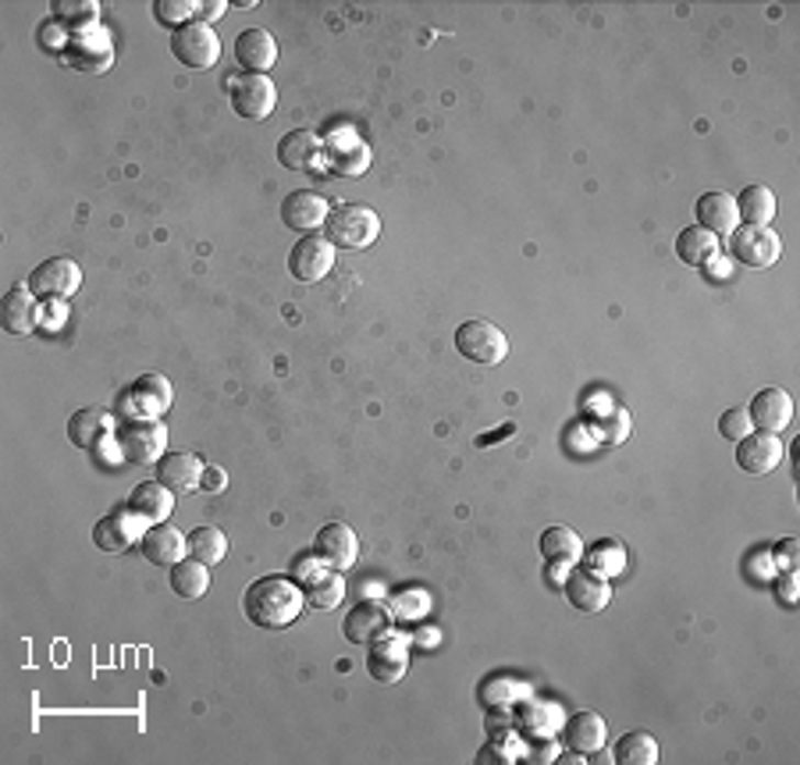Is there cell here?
Instances as JSON below:
<instances>
[{"mask_svg":"<svg viewBox=\"0 0 800 765\" xmlns=\"http://www.w3.org/2000/svg\"><path fill=\"white\" fill-rule=\"evenodd\" d=\"M313 556L331 569H349L359 556V537L349 523H327L313 537Z\"/></svg>","mask_w":800,"mask_h":765,"instance_id":"11","label":"cell"},{"mask_svg":"<svg viewBox=\"0 0 800 765\" xmlns=\"http://www.w3.org/2000/svg\"><path fill=\"white\" fill-rule=\"evenodd\" d=\"M171 588L182 598H203L210 588V574L200 559H182L171 566Z\"/></svg>","mask_w":800,"mask_h":765,"instance_id":"34","label":"cell"},{"mask_svg":"<svg viewBox=\"0 0 800 765\" xmlns=\"http://www.w3.org/2000/svg\"><path fill=\"white\" fill-rule=\"evenodd\" d=\"M0 321L8 335H33L40 324V296H33V289H11L0 307Z\"/></svg>","mask_w":800,"mask_h":765,"instance_id":"21","label":"cell"},{"mask_svg":"<svg viewBox=\"0 0 800 765\" xmlns=\"http://www.w3.org/2000/svg\"><path fill=\"white\" fill-rule=\"evenodd\" d=\"M108 428H111V417L103 413L100 407H86V410H79V413H71V420H68V439H71V445H79V448H93L103 434H108Z\"/></svg>","mask_w":800,"mask_h":765,"instance_id":"29","label":"cell"},{"mask_svg":"<svg viewBox=\"0 0 800 765\" xmlns=\"http://www.w3.org/2000/svg\"><path fill=\"white\" fill-rule=\"evenodd\" d=\"M164 445H168V434H164V424H160V420H154V417L125 420V424L118 428V448H122V456L129 463H135V467L160 463Z\"/></svg>","mask_w":800,"mask_h":765,"instance_id":"4","label":"cell"},{"mask_svg":"<svg viewBox=\"0 0 800 765\" xmlns=\"http://www.w3.org/2000/svg\"><path fill=\"white\" fill-rule=\"evenodd\" d=\"M203 474H207V467L196 453H168L157 463V481L175 495L196 491L203 485Z\"/></svg>","mask_w":800,"mask_h":765,"instance_id":"17","label":"cell"},{"mask_svg":"<svg viewBox=\"0 0 800 765\" xmlns=\"http://www.w3.org/2000/svg\"><path fill=\"white\" fill-rule=\"evenodd\" d=\"M779 602L793 606V569H787V577L779 580Z\"/></svg>","mask_w":800,"mask_h":765,"instance_id":"41","label":"cell"},{"mask_svg":"<svg viewBox=\"0 0 800 765\" xmlns=\"http://www.w3.org/2000/svg\"><path fill=\"white\" fill-rule=\"evenodd\" d=\"M229 89L235 114L246 118V122H264L278 103V89L270 82V75H235Z\"/></svg>","mask_w":800,"mask_h":765,"instance_id":"6","label":"cell"},{"mask_svg":"<svg viewBox=\"0 0 800 765\" xmlns=\"http://www.w3.org/2000/svg\"><path fill=\"white\" fill-rule=\"evenodd\" d=\"M331 214V207L327 200L321 197V192H310V189H299V192H289L281 203V221L289 224L292 232H316V229H324V221Z\"/></svg>","mask_w":800,"mask_h":765,"instance_id":"15","label":"cell"},{"mask_svg":"<svg viewBox=\"0 0 800 765\" xmlns=\"http://www.w3.org/2000/svg\"><path fill=\"white\" fill-rule=\"evenodd\" d=\"M730 253H733V260L744 267H773L782 253V243L773 229H765V224H744V229H733Z\"/></svg>","mask_w":800,"mask_h":765,"instance_id":"7","label":"cell"},{"mask_svg":"<svg viewBox=\"0 0 800 765\" xmlns=\"http://www.w3.org/2000/svg\"><path fill=\"white\" fill-rule=\"evenodd\" d=\"M171 506H175V491H168L160 481H146V485L132 488L125 509L143 523V528H154V523H164V517L171 513Z\"/></svg>","mask_w":800,"mask_h":765,"instance_id":"19","label":"cell"},{"mask_svg":"<svg viewBox=\"0 0 800 765\" xmlns=\"http://www.w3.org/2000/svg\"><path fill=\"white\" fill-rule=\"evenodd\" d=\"M563 591L569 598V606L580 612H601L612 602L609 577L595 574V569H573V574L563 580Z\"/></svg>","mask_w":800,"mask_h":765,"instance_id":"14","label":"cell"},{"mask_svg":"<svg viewBox=\"0 0 800 765\" xmlns=\"http://www.w3.org/2000/svg\"><path fill=\"white\" fill-rule=\"evenodd\" d=\"M54 14H57V25H71V29H79V33H86V25H93L97 22V4L93 0H79V4H71V0H54Z\"/></svg>","mask_w":800,"mask_h":765,"instance_id":"35","label":"cell"},{"mask_svg":"<svg viewBox=\"0 0 800 765\" xmlns=\"http://www.w3.org/2000/svg\"><path fill=\"white\" fill-rule=\"evenodd\" d=\"M563 741L580 755L601 752V744H605V719H601L598 712H577L573 719H566Z\"/></svg>","mask_w":800,"mask_h":765,"instance_id":"22","label":"cell"},{"mask_svg":"<svg viewBox=\"0 0 800 765\" xmlns=\"http://www.w3.org/2000/svg\"><path fill=\"white\" fill-rule=\"evenodd\" d=\"M779 566L782 569H793L797 566V537H787V542L779 545Z\"/></svg>","mask_w":800,"mask_h":765,"instance_id":"40","label":"cell"},{"mask_svg":"<svg viewBox=\"0 0 800 765\" xmlns=\"http://www.w3.org/2000/svg\"><path fill=\"white\" fill-rule=\"evenodd\" d=\"M224 11H229V4H224V0H207V4L200 0V4H196V22L210 25V22H218Z\"/></svg>","mask_w":800,"mask_h":765,"instance_id":"39","label":"cell"},{"mask_svg":"<svg viewBox=\"0 0 800 765\" xmlns=\"http://www.w3.org/2000/svg\"><path fill=\"white\" fill-rule=\"evenodd\" d=\"M68 62L79 71H108L114 62L111 40L103 33H97L93 40H89V33H79L68 43Z\"/></svg>","mask_w":800,"mask_h":765,"instance_id":"24","label":"cell"},{"mask_svg":"<svg viewBox=\"0 0 800 765\" xmlns=\"http://www.w3.org/2000/svg\"><path fill=\"white\" fill-rule=\"evenodd\" d=\"M203 477H207L203 485H207V488H214V491H218V488L224 485V474H221L218 467H207V474H203Z\"/></svg>","mask_w":800,"mask_h":765,"instance_id":"42","label":"cell"},{"mask_svg":"<svg viewBox=\"0 0 800 765\" xmlns=\"http://www.w3.org/2000/svg\"><path fill=\"white\" fill-rule=\"evenodd\" d=\"M693 214H698V229L712 235H733V229H740L736 197H730V192H704Z\"/></svg>","mask_w":800,"mask_h":765,"instance_id":"20","label":"cell"},{"mask_svg":"<svg viewBox=\"0 0 800 765\" xmlns=\"http://www.w3.org/2000/svg\"><path fill=\"white\" fill-rule=\"evenodd\" d=\"M235 62L243 65V75H267L278 62V43L267 29H243L235 40Z\"/></svg>","mask_w":800,"mask_h":765,"instance_id":"16","label":"cell"},{"mask_svg":"<svg viewBox=\"0 0 800 765\" xmlns=\"http://www.w3.org/2000/svg\"><path fill=\"white\" fill-rule=\"evenodd\" d=\"M140 528H143V523L135 520L129 509H114L111 517H103L97 528H93V542L103 552H125Z\"/></svg>","mask_w":800,"mask_h":765,"instance_id":"25","label":"cell"},{"mask_svg":"<svg viewBox=\"0 0 800 765\" xmlns=\"http://www.w3.org/2000/svg\"><path fill=\"white\" fill-rule=\"evenodd\" d=\"M79 285H82L79 264L68 260V257H51V260H43L33 275H29L25 289H33V296H40V299L57 303V299H71L75 292H79Z\"/></svg>","mask_w":800,"mask_h":765,"instance_id":"8","label":"cell"},{"mask_svg":"<svg viewBox=\"0 0 800 765\" xmlns=\"http://www.w3.org/2000/svg\"><path fill=\"white\" fill-rule=\"evenodd\" d=\"M377 235H381V218L364 203H342L324 221V239L335 250H367L377 243Z\"/></svg>","mask_w":800,"mask_h":765,"instance_id":"2","label":"cell"},{"mask_svg":"<svg viewBox=\"0 0 800 765\" xmlns=\"http://www.w3.org/2000/svg\"><path fill=\"white\" fill-rule=\"evenodd\" d=\"M391 617L377 602H359L349 617H345V637L353 644H370L388 630Z\"/></svg>","mask_w":800,"mask_h":765,"instance_id":"26","label":"cell"},{"mask_svg":"<svg viewBox=\"0 0 800 765\" xmlns=\"http://www.w3.org/2000/svg\"><path fill=\"white\" fill-rule=\"evenodd\" d=\"M736 214L744 218L747 224H773L776 218V197L768 186H747L744 192L736 197Z\"/></svg>","mask_w":800,"mask_h":765,"instance_id":"31","label":"cell"},{"mask_svg":"<svg viewBox=\"0 0 800 765\" xmlns=\"http://www.w3.org/2000/svg\"><path fill=\"white\" fill-rule=\"evenodd\" d=\"M335 267V246L327 243L324 235H303L299 243L289 250V271L296 281H321L327 271Z\"/></svg>","mask_w":800,"mask_h":765,"instance_id":"10","label":"cell"},{"mask_svg":"<svg viewBox=\"0 0 800 765\" xmlns=\"http://www.w3.org/2000/svg\"><path fill=\"white\" fill-rule=\"evenodd\" d=\"M541 556H545V563H552L555 569H566V566H577L584 559V542H580V534L577 531H569V528H548L545 534H541Z\"/></svg>","mask_w":800,"mask_h":765,"instance_id":"23","label":"cell"},{"mask_svg":"<svg viewBox=\"0 0 800 765\" xmlns=\"http://www.w3.org/2000/svg\"><path fill=\"white\" fill-rule=\"evenodd\" d=\"M782 463V442L768 431H751L736 442V467L744 474H773Z\"/></svg>","mask_w":800,"mask_h":765,"instance_id":"12","label":"cell"},{"mask_svg":"<svg viewBox=\"0 0 800 765\" xmlns=\"http://www.w3.org/2000/svg\"><path fill=\"white\" fill-rule=\"evenodd\" d=\"M612 758L619 765H655L662 758V752H658V741L652 738V733L633 730V733H623V738L615 741Z\"/></svg>","mask_w":800,"mask_h":765,"instance_id":"30","label":"cell"},{"mask_svg":"<svg viewBox=\"0 0 800 765\" xmlns=\"http://www.w3.org/2000/svg\"><path fill=\"white\" fill-rule=\"evenodd\" d=\"M140 552L154 563V566H175L186 559L189 552V537L171 528V523H154V528L143 531V542H140Z\"/></svg>","mask_w":800,"mask_h":765,"instance_id":"18","label":"cell"},{"mask_svg":"<svg viewBox=\"0 0 800 765\" xmlns=\"http://www.w3.org/2000/svg\"><path fill=\"white\" fill-rule=\"evenodd\" d=\"M456 350H459V356L470 359V364L495 367L509 356V339L502 328L491 321H463L456 332Z\"/></svg>","mask_w":800,"mask_h":765,"instance_id":"3","label":"cell"},{"mask_svg":"<svg viewBox=\"0 0 800 765\" xmlns=\"http://www.w3.org/2000/svg\"><path fill=\"white\" fill-rule=\"evenodd\" d=\"M171 54H175L186 68L207 71V68H214V65H218V57H221V40L214 36V29H210V25L189 22V25H182V29H175V36H171Z\"/></svg>","mask_w":800,"mask_h":765,"instance_id":"5","label":"cell"},{"mask_svg":"<svg viewBox=\"0 0 800 765\" xmlns=\"http://www.w3.org/2000/svg\"><path fill=\"white\" fill-rule=\"evenodd\" d=\"M303 606H307V595L292 577H260L243 595L246 620L264 630H285L289 623H296Z\"/></svg>","mask_w":800,"mask_h":765,"instance_id":"1","label":"cell"},{"mask_svg":"<svg viewBox=\"0 0 800 765\" xmlns=\"http://www.w3.org/2000/svg\"><path fill=\"white\" fill-rule=\"evenodd\" d=\"M410 669V644H405L402 634H391L385 630L381 637L370 641L367 652V673L377 684H399Z\"/></svg>","mask_w":800,"mask_h":765,"instance_id":"9","label":"cell"},{"mask_svg":"<svg viewBox=\"0 0 800 765\" xmlns=\"http://www.w3.org/2000/svg\"><path fill=\"white\" fill-rule=\"evenodd\" d=\"M719 434H722V439H730V442H740L744 434H751V417H747V410L744 407H733V410L722 413L719 417Z\"/></svg>","mask_w":800,"mask_h":765,"instance_id":"38","label":"cell"},{"mask_svg":"<svg viewBox=\"0 0 800 765\" xmlns=\"http://www.w3.org/2000/svg\"><path fill=\"white\" fill-rule=\"evenodd\" d=\"M154 14L160 25H189V19L196 22V4L192 0H157L154 4Z\"/></svg>","mask_w":800,"mask_h":765,"instance_id":"37","label":"cell"},{"mask_svg":"<svg viewBox=\"0 0 800 765\" xmlns=\"http://www.w3.org/2000/svg\"><path fill=\"white\" fill-rule=\"evenodd\" d=\"M321 154V140H316V132L310 129H296L289 136H281L278 143V164L289 171H307L310 164Z\"/></svg>","mask_w":800,"mask_h":765,"instance_id":"27","label":"cell"},{"mask_svg":"<svg viewBox=\"0 0 800 765\" xmlns=\"http://www.w3.org/2000/svg\"><path fill=\"white\" fill-rule=\"evenodd\" d=\"M747 417H751V424L758 431L779 434L793 420V399H790L787 388L768 385V388H762V392L751 399Z\"/></svg>","mask_w":800,"mask_h":765,"instance_id":"13","label":"cell"},{"mask_svg":"<svg viewBox=\"0 0 800 765\" xmlns=\"http://www.w3.org/2000/svg\"><path fill=\"white\" fill-rule=\"evenodd\" d=\"M303 595H307V606H313V609H338L345 598V580L338 574H321V569H316V574L307 580Z\"/></svg>","mask_w":800,"mask_h":765,"instance_id":"33","label":"cell"},{"mask_svg":"<svg viewBox=\"0 0 800 765\" xmlns=\"http://www.w3.org/2000/svg\"><path fill=\"white\" fill-rule=\"evenodd\" d=\"M719 235H712V232H704V229H698V224H693V229H684L679 232V239H676V257L684 260V264H690V267H708L715 257H719Z\"/></svg>","mask_w":800,"mask_h":765,"instance_id":"28","label":"cell"},{"mask_svg":"<svg viewBox=\"0 0 800 765\" xmlns=\"http://www.w3.org/2000/svg\"><path fill=\"white\" fill-rule=\"evenodd\" d=\"M189 556L200 559L203 566H214L229 556V534L221 528H196L189 534Z\"/></svg>","mask_w":800,"mask_h":765,"instance_id":"32","label":"cell"},{"mask_svg":"<svg viewBox=\"0 0 800 765\" xmlns=\"http://www.w3.org/2000/svg\"><path fill=\"white\" fill-rule=\"evenodd\" d=\"M132 396L143 402V410H146V399H154L157 413H164V410L171 407V385L164 381L160 374H146V378L135 381V392Z\"/></svg>","mask_w":800,"mask_h":765,"instance_id":"36","label":"cell"}]
</instances>
